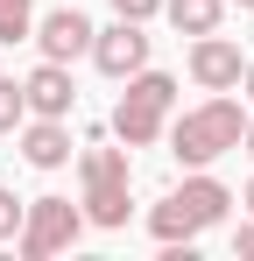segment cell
I'll return each instance as SVG.
<instances>
[{"label": "cell", "instance_id": "ac0fdd59", "mask_svg": "<svg viewBox=\"0 0 254 261\" xmlns=\"http://www.w3.org/2000/svg\"><path fill=\"white\" fill-rule=\"evenodd\" d=\"M113 14H127V21H156L163 0H113Z\"/></svg>", "mask_w": 254, "mask_h": 261}, {"label": "cell", "instance_id": "5b68a950", "mask_svg": "<svg viewBox=\"0 0 254 261\" xmlns=\"http://www.w3.org/2000/svg\"><path fill=\"white\" fill-rule=\"evenodd\" d=\"M92 14H78V7H49L36 21V49L42 57H57V64H78V57H92Z\"/></svg>", "mask_w": 254, "mask_h": 261}, {"label": "cell", "instance_id": "277c9868", "mask_svg": "<svg viewBox=\"0 0 254 261\" xmlns=\"http://www.w3.org/2000/svg\"><path fill=\"white\" fill-rule=\"evenodd\" d=\"M148 43H156V36H148L141 21L113 14V29H99V36H92V64H99L106 78H134V71L148 64Z\"/></svg>", "mask_w": 254, "mask_h": 261}, {"label": "cell", "instance_id": "9a60e30c", "mask_svg": "<svg viewBox=\"0 0 254 261\" xmlns=\"http://www.w3.org/2000/svg\"><path fill=\"white\" fill-rule=\"evenodd\" d=\"M127 92H141V99H156V106H176V78H169V71H148V64H141V71H134V78H127Z\"/></svg>", "mask_w": 254, "mask_h": 261}, {"label": "cell", "instance_id": "603a6c76", "mask_svg": "<svg viewBox=\"0 0 254 261\" xmlns=\"http://www.w3.org/2000/svg\"><path fill=\"white\" fill-rule=\"evenodd\" d=\"M240 205H247V212H254V184H247V191H240Z\"/></svg>", "mask_w": 254, "mask_h": 261}, {"label": "cell", "instance_id": "6da1fadb", "mask_svg": "<svg viewBox=\"0 0 254 261\" xmlns=\"http://www.w3.org/2000/svg\"><path fill=\"white\" fill-rule=\"evenodd\" d=\"M240 127H247V106H240L233 92H212L205 106H184L163 134H169V155H176L184 170H212L219 155L240 148Z\"/></svg>", "mask_w": 254, "mask_h": 261}, {"label": "cell", "instance_id": "7c38bea8", "mask_svg": "<svg viewBox=\"0 0 254 261\" xmlns=\"http://www.w3.org/2000/svg\"><path fill=\"white\" fill-rule=\"evenodd\" d=\"M163 14H169L176 36H212L226 21V0H163Z\"/></svg>", "mask_w": 254, "mask_h": 261}, {"label": "cell", "instance_id": "4fadbf2b", "mask_svg": "<svg viewBox=\"0 0 254 261\" xmlns=\"http://www.w3.org/2000/svg\"><path fill=\"white\" fill-rule=\"evenodd\" d=\"M85 219H92V226H106V233H113V226H127V184H85Z\"/></svg>", "mask_w": 254, "mask_h": 261}, {"label": "cell", "instance_id": "44dd1931", "mask_svg": "<svg viewBox=\"0 0 254 261\" xmlns=\"http://www.w3.org/2000/svg\"><path fill=\"white\" fill-rule=\"evenodd\" d=\"M240 148H247V155H254V113H247V127H240Z\"/></svg>", "mask_w": 254, "mask_h": 261}, {"label": "cell", "instance_id": "7402d4cb", "mask_svg": "<svg viewBox=\"0 0 254 261\" xmlns=\"http://www.w3.org/2000/svg\"><path fill=\"white\" fill-rule=\"evenodd\" d=\"M226 7H240V14H254V0H226Z\"/></svg>", "mask_w": 254, "mask_h": 261}, {"label": "cell", "instance_id": "2e32d148", "mask_svg": "<svg viewBox=\"0 0 254 261\" xmlns=\"http://www.w3.org/2000/svg\"><path fill=\"white\" fill-rule=\"evenodd\" d=\"M21 120H29V92L21 78H0V134H21Z\"/></svg>", "mask_w": 254, "mask_h": 261}, {"label": "cell", "instance_id": "8fae6325", "mask_svg": "<svg viewBox=\"0 0 254 261\" xmlns=\"http://www.w3.org/2000/svg\"><path fill=\"white\" fill-rule=\"evenodd\" d=\"M176 191L191 198V212L205 219V226H219V219L233 212V191H226L219 176H205V170H191V176H184V184H176Z\"/></svg>", "mask_w": 254, "mask_h": 261}, {"label": "cell", "instance_id": "7a4b0ae2", "mask_svg": "<svg viewBox=\"0 0 254 261\" xmlns=\"http://www.w3.org/2000/svg\"><path fill=\"white\" fill-rule=\"evenodd\" d=\"M85 226H92V219H85V205H71V198H29V219H21L14 247H21V261H49V254H64V247H78Z\"/></svg>", "mask_w": 254, "mask_h": 261}, {"label": "cell", "instance_id": "ba28073f", "mask_svg": "<svg viewBox=\"0 0 254 261\" xmlns=\"http://www.w3.org/2000/svg\"><path fill=\"white\" fill-rule=\"evenodd\" d=\"M21 155H29L36 170H64V163H71V127L29 113V120H21Z\"/></svg>", "mask_w": 254, "mask_h": 261}, {"label": "cell", "instance_id": "5bb4252c", "mask_svg": "<svg viewBox=\"0 0 254 261\" xmlns=\"http://www.w3.org/2000/svg\"><path fill=\"white\" fill-rule=\"evenodd\" d=\"M36 36V0H0V43H29Z\"/></svg>", "mask_w": 254, "mask_h": 261}, {"label": "cell", "instance_id": "30bf717a", "mask_svg": "<svg viewBox=\"0 0 254 261\" xmlns=\"http://www.w3.org/2000/svg\"><path fill=\"white\" fill-rule=\"evenodd\" d=\"M127 155H134V148H106V141H92V148H85L78 155V184H127V176H134V163H127Z\"/></svg>", "mask_w": 254, "mask_h": 261}, {"label": "cell", "instance_id": "9c48e42d", "mask_svg": "<svg viewBox=\"0 0 254 261\" xmlns=\"http://www.w3.org/2000/svg\"><path fill=\"white\" fill-rule=\"evenodd\" d=\"M148 233H156V240H198V233H205V219L191 212V198H184V191H169L163 205H156V212H148Z\"/></svg>", "mask_w": 254, "mask_h": 261}, {"label": "cell", "instance_id": "3957f363", "mask_svg": "<svg viewBox=\"0 0 254 261\" xmlns=\"http://www.w3.org/2000/svg\"><path fill=\"white\" fill-rule=\"evenodd\" d=\"M184 64H191V85L198 92H240V71H247L240 43L219 36V29H212V36H191V57H184Z\"/></svg>", "mask_w": 254, "mask_h": 261}, {"label": "cell", "instance_id": "52a82bcc", "mask_svg": "<svg viewBox=\"0 0 254 261\" xmlns=\"http://www.w3.org/2000/svg\"><path fill=\"white\" fill-rule=\"evenodd\" d=\"M169 113L156 106V99H141V92H120V106H113V141H127V148H148V141H163Z\"/></svg>", "mask_w": 254, "mask_h": 261}, {"label": "cell", "instance_id": "d6986e66", "mask_svg": "<svg viewBox=\"0 0 254 261\" xmlns=\"http://www.w3.org/2000/svg\"><path fill=\"white\" fill-rule=\"evenodd\" d=\"M233 247H240V254H254V212L240 219V233H233Z\"/></svg>", "mask_w": 254, "mask_h": 261}, {"label": "cell", "instance_id": "8992f818", "mask_svg": "<svg viewBox=\"0 0 254 261\" xmlns=\"http://www.w3.org/2000/svg\"><path fill=\"white\" fill-rule=\"evenodd\" d=\"M21 92H29V113H42V120H71V106H78L71 64H57V57H42L36 71L21 78Z\"/></svg>", "mask_w": 254, "mask_h": 261}, {"label": "cell", "instance_id": "ffe728a7", "mask_svg": "<svg viewBox=\"0 0 254 261\" xmlns=\"http://www.w3.org/2000/svg\"><path fill=\"white\" fill-rule=\"evenodd\" d=\"M240 92H247V106H254V57H247V71H240Z\"/></svg>", "mask_w": 254, "mask_h": 261}, {"label": "cell", "instance_id": "e0dca14e", "mask_svg": "<svg viewBox=\"0 0 254 261\" xmlns=\"http://www.w3.org/2000/svg\"><path fill=\"white\" fill-rule=\"evenodd\" d=\"M21 219H29V205H21L14 191H0V240H14V233H21Z\"/></svg>", "mask_w": 254, "mask_h": 261}]
</instances>
